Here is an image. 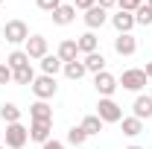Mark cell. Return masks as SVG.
Returning <instances> with one entry per match:
<instances>
[{
  "instance_id": "cell-1",
  "label": "cell",
  "mask_w": 152,
  "mask_h": 149,
  "mask_svg": "<svg viewBox=\"0 0 152 149\" xmlns=\"http://www.w3.org/2000/svg\"><path fill=\"white\" fill-rule=\"evenodd\" d=\"M96 117H99L102 123H120V120H123V108L114 102L111 96H102V99L96 102Z\"/></svg>"
},
{
  "instance_id": "cell-2",
  "label": "cell",
  "mask_w": 152,
  "mask_h": 149,
  "mask_svg": "<svg viewBox=\"0 0 152 149\" xmlns=\"http://www.w3.org/2000/svg\"><path fill=\"white\" fill-rule=\"evenodd\" d=\"M26 140H29V129L26 126H20V123H9L6 126V149H23L26 146Z\"/></svg>"
},
{
  "instance_id": "cell-3",
  "label": "cell",
  "mask_w": 152,
  "mask_h": 149,
  "mask_svg": "<svg viewBox=\"0 0 152 149\" xmlns=\"http://www.w3.org/2000/svg\"><path fill=\"white\" fill-rule=\"evenodd\" d=\"M29 88H32V93H35L38 99H44V102H47V99H53V96H56V91H58L56 76H44V73L35 76V82H32Z\"/></svg>"
},
{
  "instance_id": "cell-4",
  "label": "cell",
  "mask_w": 152,
  "mask_h": 149,
  "mask_svg": "<svg viewBox=\"0 0 152 149\" xmlns=\"http://www.w3.org/2000/svg\"><path fill=\"white\" fill-rule=\"evenodd\" d=\"M3 38H6L9 44H26V38H29V26H26L23 20H9V23L3 26Z\"/></svg>"
},
{
  "instance_id": "cell-5",
  "label": "cell",
  "mask_w": 152,
  "mask_h": 149,
  "mask_svg": "<svg viewBox=\"0 0 152 149\" xmlns=\"http://www.w3.org/2000/svg\"><path fill=\"white\" fill-rule=\"evenodd\" d=\"M146 73L140 70V67H132V70H123V76H120V85L126 88V91H143L146 88Z\"/></svg>"
},
{
  "instance_id": "cell-6",
  "label": "cell",
  "mask_w": 152,
  "mask_h": 149,
  "mask_svg": "<svg viewBox=\"0 0 152 149\" xmlns=\"http://www.w3.org/2000/svg\"><path fill=\"white\" fill-rule=\"evenodd\" d=\"M94 88H96V93H99V96H111V93L120 88V82H117L108 70H102V73L94 76Z\"/></svg>"
},
{
  "instance_id": "cell-7",
  "label": "cell",
  "mask_w": 152,
  "mask_h": 149,
  "mask_svg": "<svg viewBox=\"0 0 152 149\" xmlns=\"http://www.w3.org/2000/svg\"><path fill=\"white\" fill-rule=\"evenodd\" d=\"M23 53H26L29 58H38V61H41V58L47 56V38H44V35H29Z\"/></svg>"
},
{
  "instance_id": "cell-8",
  "label": "cell",
  "mask_w": 152,
  "mask_h": 149,
  "mask_svg": "<svg viewBox=\"0 0 152 149\" xmlns=\"http://www.w3.org/2000/svg\"><path fill=\"white\" fill-rule=\"evenodd\" d=\"M114 50H117V56H134V50H137V38H134L132 32L117 35V38H114Z\"/></svg>"
},
{
  "instance_id": "cell-9",
  "label": "cell",
  "mask_w": 152,
  "mask_h": 149,
  "mask_svg": "<svg viewBox=\"0 0 152 149\" xmlns=\"http://www.w3.org/2000/svg\"><path fill=\"white\" fill-rule=\"evenodd\" d=\"M29 117H32V123H53V108L44 99H38L29 105Z\"/></svg>"
},
{
  "instance_id": "cell-10",
  "label": "cell",
  "mask_w": 152,
  "mask_h": 149,
  "mask_svg": "<svg viewBox=\"0 0 152 149\" xmlns=\"http://www.w3.org/2000/svg\"><path fill=\"white\" fill-rule=\"evenodd\" d=\"M105 20H108V12H105L102 6H91V9L85 12V26H88L91 32H94V29H99Z\"/></svg>"
},
{
  "instance_id": "cell-11",
  "label": "cell",
  "mask_w": 152,
  "mask_h": 149,
  "mask_svg": "<svg viewBox=\"0 0 152 149\" xmlns=\"http://www.w3.org/2000/svg\"><path fill=\"white\" fill-rule=\"evenodd\" d=\"M76 20V6L73 3H61L56 12H53V23L56 26H67V23H73Z\"/></svg>"
},
{
  "instance_id": "cell-12",
  "label": "cell",
  "mask_w": 152,
  "mask_h": 149,
  "mask_svg": "<svg viewBox=\"0 0 152 149\" xmlns=\"http://www.w3.org/2000/svg\"><path fill=\"white\" fill-rule=\"evenodd\" d=\"M111 23L117 29V35H126V32H132V26H134V15L132 12H117V15H111Z\"/></svg>"
},
{
  "instance_id": "cell-13",
  "label": "cell",
  "mask_w": 152,
  "mask_h": 149,
  "mask_svg": "<svg viewBox=\"0 0 152 149\" xmlns=\"http://www.w3.org/2000/svg\"><path fill=\"white\" fill-rule=\"evenodd\" d=\"M132 117H137V120H146V117H152V96L149 93H140L137 99H134V105H132Z\"/></svg>"
},
{
  "instance_id": "cell-14",
  "label": "cell",
  "mask_w": 152,
  "mask_h": 149,
  "mask_svg": "<svg viewBox=\"0 0 152 149\" xmlns=\"http://www.w3.org/2000/svg\"><path fill=\"white\" fill-rule=\"evenodd\" d=\"M58 58H61V64H67V61H76V56H79V47H76L73 38H64L61 44H58Z\"/></svg>"
},
{
  "instance_id": "cell-15",
  "label": "cell",
  "mask_w": 152,
  "mask_h": 149,
  "mask_svg": "<svg viewBox=\"0 0 152 149\" xmlns=\"http://www.w3.org/2000/svg\"><path fill=\"white\" fill-rule=\"evenodd\" d=\"M50 131H53V123H32L29 126V140H35V143H47L50 140Z\"/></svg>"
},
{
  "instance_id": "cell-16",
  "label": "cell",
  "mask_w": 152,
  "mask_h": 149,
  "mask_svg": "<svg viewBox=\"0 0 152 149\" xmlns=\"http://www.w3.org/2000/svg\"><path fill=\"white\" fill-rule=\"evenodd\" d=\"M82 64H85V70H88V73L96 76V73H102V70H105V56H102V53H88Z\"/></svg>"
},
{
  "instance_id": "cell-17",
  "label": "cell",
  "mask_w": 152,
  "mask_h": 149,
  "mask_svg": "<svg viewBox=\"0 0 152 149\" xmlns=\"http://www.w3.org/2000/svg\"><path fill=\"white\" fill-rule=\"evenodd\" d=\"M12 82H18V85H32V82H35L32 64H23V67H18V70H12Z\"/></svg>"
},
{
  "instance_id": "cell-18",
  "label": "cell",
  "mask_w": 152,
  "mask_h": 149,
  "mask_svg": "<svg viewBox=\"0 0 152 149\" xmlns=\"http://www.w3.org/2000/svg\"><path fill=\"white\" fill-rule=\"evenodd\" d=\"M120 126H123V134H126V137H137V134L143 131V120H137V117H123Z\"/></svg>"
},
{
  "instance_id": "cell-19",
  "label": "cell",
  "mask_w": 152,
  "mask_h": 149,
  "mask_svg": "<svg viewBox=\"0 0 152 149\" xmlns=\"http://www.w3.org/2000/svg\"><path fill=\"white\" fill-rule=\"evenodd\" d=\"M76 47H79V53H85V56H88V53H96V35L88 29L85 35L76 38Z\"/></svg>"
},
{
  "instance_id": "cell-20",
  "label": "cell",
  "mask_w": 152,
  "mask_h": 149,
  "mask_svg": "<svg viewBox=\"0 0 152 149\" xmlns=\"http://www.w3.org/2000/svg\"><path fill=\"white\" fill-rule=\"evenodd\" d=\"M61 67H64V64H61L58 56H50V53H47V56L41 58V70H44V76H56Z\"/></svg>"
},
{
  "instance_id": "cell-21",
  "label": "cell",
  "mask_w": 152,
  "mask_h": 149,
  "mask_svg": "<svg viewBox=\"0 0 152 149\" xmlns=\"http://www.w3.org/2000/svg\"><path fill=\"white\" fill-rule=\"evenodd\" d=\"M0 117L6 120V126H9V123H20V108L15 102H3V105H0Z\"/></svg>"
},
{
  "instance_id": "cell-22",
  "label": "cell",
  "mask_w": 152,
  "mask_h": 149,
  "mask_svg": "<svg viewBox=\"0 0 152 149\" xmlns=\"http://www.w3.org/2000/svg\"><path fill=\"white\" fill-rule=\"evenodd\" d=\"M61 70H64V76H67V79H73V82H79L82 76L88 73V70H85V64H82L79 58H76V61H67V64H64Z\"/></svg>"
},
{
  "instance_id": "cell-23",
  "label": "cell",
  "mask_w": 152,
  "mask_h": 149,
  "mask_svg": "<svg viewBox=\"0 0 152 149\" xmlns=\"http://www.w3.org/2000/svg\"><path fill=\"white\" fill-rule=\"evenodd\" d=\"M102 126H105V123H102L96 114H88V117L82 120V131H85L88 137H91V134H99V131H102Z\"/></svg>"
},
{
  "instance_id": "cell-24",
  "label": "cell",
  "mask_w": 152,
  "mask_h": 149,
  "mask_svg": "<svg viewBox=\"0 0 152 149\" xmlns=\"http://www.w3.org/2000/svg\"><path fill=\"white\" fill-rule=\"evenodd\" d=\"M6 64H9L12 70H18V67H23V64H29V56H26L23 50H15V53L6 56Z\"/></svg>"
},
{
  "instance_id": "cell-25",
  "label": "cell",
  "mask_w": 152,
  "mask_h": 149,
  "mask_svg": "<svg viewBox=\"0 0 152 149\" xmlns=\"http://www.w3.org/2000/svg\"><path fill=\"white\" fill-rule=\"evenodd\" d=\"M85 140H88V134L82 131V126H73V129L67 131V143H70V146H82Z\"/></svg>"
},
{
  "instance_id": "cell-26",
  "label": "cell",
  "mask_w": 152,
  "mask_h": 149,
  "mask_svg": "<svg viewBox=\"0 0 152 149\" xmlns=\"http://www.w3.org/2000/svg\"><path fill=\"white\" fill-rule=\"evenodd\" d=\"M134 23H140V26H149V23H152V9L146 6V3L134 12Z\"/></svg>"
},
{
  "instance_id": "cell-27",
  "label": "cell",
  "mask_w": 152,
  "mask_h": 149,
  "mask_svg": "<svg viewBox=\"0 0 152 149\" xmlns=\"http://www.w3.org/2000/svg\"><path fill=\"white\" fill-rule=\"evenodd\" d=\"M117 6H120V12H137L140 6H143V0H117Z\"/></svg>"
},
{
  "instance_id": "cell-28",
  "label": "cell",
  "mask_w": 152,
  "mask_h": 149,
  "mask_svg": "<svg viewBox=\"0 0 152 149\" xmlns=\"http://www.w3.org/2000/svg\"><path fill=\"white\" fill-rule=\"evenodd\" d=\"M35 3H38V9H41V12H50V15L61 6V0H35Z\"/></svg>"
},
{
  "instance_id": "cell-29",
  "label": "cell",
  "mask_w": 152,
  "mask_h": 149,
  "mask_svg": "<svg viewBox=\"0 0 152 149\" xmlns=\"http://www.w3.org/2000/svg\"><path fill=\"white\" fill-rule=\"evenodd\" d=\"M9 82H12V67L3 61L0 64V85H9Z\"/></svg>"
},
{
  "instance_id": "cell-30",
  "label": "cell",
  "mask_w": 152,
  "mask_h": 149,
  "mask_svg": "<svg viewBox=\"0 0 152 149\" xmlns=\"http://www.w3.org/2000/svg\"><path fill=\"white\" fill-rule=\"evenodd\" d=\"M73 6H76V9H82V12H88L91 6H96V0H73Z\"/></svg>"
},
{
  "instance_id": "cell-31",
  "label": "cell",
  "mask_w": 152,
  "mask_h": 149,
  "mask_svg": "<svg viewBox=\"0 0 152 149\" xmlns=\"http://www.w3.org/2000/svg\"><path fill=\"white\" fill-rule=\"evenodd\" d=\"M41 149H64V143H58V140H53V137H50V140H47Z\"/></svg>"
},
{
  "instance_id": "cell-32",
  "label": "cell",
  "mask_w": 152,
  "mask_h": 149,
  "mask_svg": "<svg viewBox=\"0 0 152 149\" xmlns=\"http://www.w3.org/2000/svg\"><path fill=\"white\" fill-rule=\"evenodd\" d=\"M96 6H102V9H105V12H108V9H111V6H117V0H99V3H96Z\"/></svg>"
},
{
  "instance_id": "cell-33",
  "label": "cell",
  "mask_w": 152,
  "mask_h": 149,
  "mask_svg": "<svg viewBox=\"0 0 152 149\" xmlns=\"http://www.w3.org/2000/svg\"><path fill=\"white\" fill-rule=\"evenodd\" d=\"M143 73H146V79H152V61L146 64V67H143Z\"/></svg>"
},
{
  "instance_id": "cell-34",
  "label": "cell",
  "mask_w": 152,
  "mask_h": 149,
  "mask_svg": "<svg viewBox=\"0 0 152 149\" xmlns=\"http://www.w3.org/2000/svg\"><path fill=\"white\" fill-rule=\"evenodd\" d=\"M146 6H149V9H152V0H146Z\"/></svg>"
},
{
  "instance_id": "cell-35",
  "label": "cell",
  "mask_w": 152,
  "mask_h": 149,
  "mask_svg": "<svg viewBox=\"0 0 152 149\" xmlns=\"http://www.w3.org/2000/svg\"><path fill=\"white\" fill-rule=\"evenodd\" d=\"M129 149H143V146H129Z\"/></svg>"
},
{
  "instance_id": "cell-36",
  "label": "cell",
  "mask_w": 152,
  "mask_h": 149,
  "mask_svg": "<svg viewBox=\"0 0 152 149\" xmlns=\"http://www.w3.org/2000/svg\"><path fill=\"white\" fill-rule=\"evenodd\" d=\"M0 149H6V146H3V143H0Z\"/></svg>"
},
{
  "instance_id": "cell-37",
  "label": "cell",
  "mask_w": 152,
  "mask_h": 149,
  "mask_svg": "<svg viewBox=\"0 0 152 149\" xmlns=\"http://www.w3.org/2000/svg\"><path fill=\"white\" fill-rule=\"evenodd\" d=\"M0 64H3V58H0Z\"/></svg>"
},
{
  "instance_id": "cell-38",
  "label": "cell",
  "mask_w": 152,
  "mask_h": 149,
  "mask_svg": "<svg viewBox=\"0 0 152 149\" xmlns=\"http://www.w3.org/2000/svg\"><path fill=\"white\" fill-rule=\"evenodd\" d=\"M0 3H3V0H0Z\"/></svg>"
}]
</instances>
